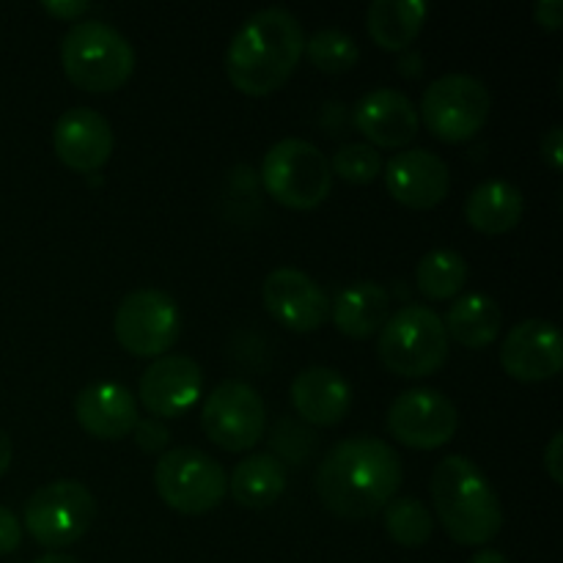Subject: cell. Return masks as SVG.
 <instances>
[{"instance_id": "21", "label": "cell", "mask_w": 563, "mask_h": 563, "mask_svg": "<svg viewBox=\"0 0 563 563\" xmlns=\"http://www.w3.org/2000/svg\"><path fill=\"white\" fill-rule=\"evenodd\" d=\"M330 317L339 333L350 339H372L374 333L385 328L390 317V295L385 286L374 280H357L339 291L335 302L330 306Z\"/></svg>"}, {"instance_id": "17", "label": "cell", "mask_w": 563, "mask_h": 563, "mask_svg": "<svg viewBox=\"0 0 563 563\" xmlns=\"http://www.w3.org/2000/svg\"><path fill=\"white\" fill-rule=\"evenodd\" d=\"M115 146L113 126L99 110L69 108L53 126V148L60 163L80 174H93L110 159Z\"/></svg>"}, {"instance_id": "29", "label": "cell", "mask_w": 563, "mask_h": 563, "mask_svg": "<svg viewBox=\"0 0 563 563\" xmlns=\"http://www.w3.org/2000/svg\"><path fill=\"white\" fill-rule=\"evenodd\" d=\"M383 154L368 143H346L333 154L330 170L350 185H372L383 174Z\"/></svg>"}, {"instance_id": "30", "label": "cell", "mask_w": 563, "mask_h": 563, "mask_svg": "<svg viewBox=\"0 0 563 563\" xmlns=\"http://www.w3.org/2000/svg\"><path fill=\"white\" fill-rule=\"evenodd\" d=\"M132 434H135L137 449L146 451V454H157V451H163L170 440L168 427H165L159 418H141V421L135 423V429H132Z\"/></svg>"}, {"instance_id": "18", "label": "cell", "mask_w": 563, "mask_h": 563, "mask_svg": "<svg viewBox=\"0 0 563 563\" xmlns=\"http://www.w3.org/2000/svg\"><path fill=\"white\" fill-rule=\"evenodd\" d=\"M355 126L374 146L405 148L418 135V110L405 91L372 88L355 104Z\"/></svg>"}, {"instance_id": "4", "label": "cell", "mask_w": 563, "mask_h": 563, "mask_svg": "<svg viewBox=\"0 0 563 563\" xmlns=\"http://www.w3.org/2000/svg\"><path fill=\"white\" fill-rule=\"evenodd\" d=\"M60 64L77 88L108 93L124 86L135 71L130 38L102 20H77L60 42Z\"/></svg>"}, {"instance_id": "24", "label": "cell", "mask_w": 563, "mask_h": 563, "mask_svg": "<svg viewBox=\"0 0 563 563\" xmlns=\"http://www.w3.org/2000/svg\"><path fill=\"white\" fill-rule=\"evenodd\" d=\"M443 328L449 339L467 350H484L493 344L504 328V313L495 297L489 295H465L454 300L443 319Z\"/></svg>"}, {"instance_id": "3", "label": "cell", "mask_w": 563, "mask_h": 563, "mask_svg": "<svg viewBox=\"0 0 563 563\" xmlns=\"http://www.w3.org/2000/svg\"><path fill=\"white\" fill-rule=\"evenodd\" d=\"M434 515L456 544L484 548L504 528V509L482 467L462 454L440 460L432 471Z\"/></svg>"}, {"instance_id": "6", "label": "cell", "mask_w": 563, "mask_h": 563, "mask_svg": "<svg viewBox=\"0 0 563 563\" xmlns=\"http://www.w3.org/2000/svg\"><path fill=\"white\" fill-rule=\"evenodd\" d=\"M264 190L289 209L319 207L330 196L333 170L322 148L302 137H284L262 159Z\"/></svg>"}, {"instance_id": "11", "label": "cell", "mask_w": 563, "mask_h": 563, "mask_svg": "<svg viewBox=\"0 0 563 563\" xmlns=\"http://www.w3.org/2000/svg\"><path fill=\"white\" fill-rule=\"evenodd\" d=\"M201 427L218 449L242 454L264 438L267 410L253 385L242 379H225L203 401Z\"/></svg>"}, {"instance_id": "16", "label": "cell", "mask_w": 563, "mask_h": 563, "mask_svg": "<svg viewBox=\"0 0 563 563\" xmlns=\"http://www.w3.org/2000/svg\"><path fill=\"white\" fill-rule=\"evenodd\" d=\"M383 179L390 198L401 207L432 209L449 198L451 170L443 157L429 148H405L383 165Z\"/></svg>"}, {"instance_id": "34", "label": "cell", "mask_w": 563, "mask_h": 563, "mask_svg": "<svg viewBox=\"0 0 563 563\" xmlns=\"http://www.w3.org/2000/svg\"><path fill=\"white\" fill-rule=\"evenodd\" d=\"M533 16H537L539 25L548 27V31H559L563 25V3L561 0H537Z\"/></svg>"}, {"instance_id": "36", "label": "cell", "mask_w": 563, "mask_h": 563, "mask_svg": "<svg viewBox=\"0 0 563 563\" xmlns=\"http://www.w3.org/2000/svg\"><path fill=\"white\" fill-rule=\"evenodd\" d=\"M11 456H14V445H11L9 434H5L3 429H0V478H3L5 471H9Z\"/></svg>"}, {"instance_id": "28", "label": "cell", "mask_w": 563, "mask_h": 563, "mask_svg": "<svg viewBox=\"0 0 563 563\" xmlns=\"http://www.w3.org/2000/svg\"><path fill=\"white\" fill-rule=\"evenodd\" d=\"M306 53L317 69L328 71V75H341L350 71L361 58V47L355 38L341 27H319L311 38L306 42Z\"/></svg>"}, {"instance_id": "8", "label": "cell", "mask_w": 563, "mask_h": 563, "mask_svg": "<svg viewBox=\"0 0 563 563\" xmlns=\"http://www.w3.org/2000/svg\"><path fill=\"white\" fill-rule=\"evenodd\" d=\"M22 520H25V531L42 548H69L80 542L97 520V498L86 484L75 478H58L38 487L27 498Z\"/></svg>"}, {"instance_id": "10", "label": "cell", "mask_w": 563, "mask_h": 563, "mask_svg": "<svg viewBox=\"0 0 563 563\" xmlns=\"http://www.w3.org/2000/svg\"><path fill=\"white\" fill-rule=\"evenodd\" d=\"M119 344L135 357H163L181 335V311L163 289H135L119 302L113 319Z\"/></svg>"}, {"instance_id": "5", "label": "cell", "mask_w": 563, "mask_h": 563, "mask_svg": "<svg viewBox=\"0 0 563 563\" xmlns=\"http://www.w3.org/2000/svg\"><path fill=\"white\" fill-rule=\"evenodd\" d=\"M379 361L399 377L421 379L440 372L449 361L451 339L443 319L427 306H405L394 311L379 330Z\"/></svg>"}, {"instance_id": "19", "label": "cell", "mask_w": 563, "mask_h": 563, "mask_svg": "<svg viewBox=\"0 0 563 563\" xmlns=\"http://www.w3.org/2000/svg\"><path fill=\"white\" fill-rule=\"evenodd\" d=\"M75 418L91 438L121 440L141 421L137 399L119 383H93L75 399Z\"/></svg>"}, {"instance_id": "20", "label": "cell", "mask_w": 563, "mask_h": 563, "mask_svg": "<svg viewBox=\"0 0 563 563\" xmlns=\"http://www.w3.org/2000/svg\"><path fill=\"white\" fill-rule=\"evenodd\" d=\"M291 405L313 427H335L352 407V388L335 368L311 366L291 383Z\"/></svg>"}, {"instance_id": "12", "label": "cell", "mask_w": 563, "mask_h": 563, "mask_svg": "<svg viewBox=\"0 0 563 563\" xmlns=\"http://www.w3.org/2000/svg\"><path fill=\"white\" fill-rule=\"evenodd\" d=\"M388 432L401 445L416 451H434L451 443L460 427L454 401L434 388L401 390L388 407Z\"/></svg>"}, {"instance_id": "37", "label": "cell", "mask_w": 563, "mask_h": 563, "mask_svg": "<svg viewBox=\"0 0 563 563\" xmlns=\"http://www.w3.org/2000/svg\"><path fill=\"white\" fill-rule=\"evenodd\" d=\"M467 563H511L509 559H506V555L504 553H498V550H478V553L476 555H473V559L471 561H467Z\"/></svg>"}, {"instance_id": "35", "label": "cell", "mask_w": 563, "mask_h": 563, "mask_svg": "<svg viewBox=\"0 0 563 563\" xmlns=\"http://www.w3.org/2000/svg\"><path fill=\"white\" fill-rule=\"evenodd\" d=\"M561 445H563V432H555L553 438H550V445H548V449H544V465H548L550 478H553L555 484L563 482V471H561Z\"/></svg>"}, {"instance_id": "7", "label": "cell", "mask_w": 563, "mask_h": 563, "mask_svg": "<svg viewBox=\"0 0 563 563\" xmlns=\"http://www.w3.org/2000/svg\"><path fill=\"white\" fill-rule=\"evenodd\" d=\"M154 487L163 504L179 515L198 517L218 509L229 493L223 465L201 449H168L154 467Z\"/></svg>"}, {"instance_id": "38", "label": "cell", "mask_w": 563, "mask_h": 563, "mask_svg": "<svg viewBox=\"0 0 563 563\" xmlns=\"http://www.w3.org/2000/svg\"><path fill=\"white\" fill-rule=\"evenodd\" d=\"M33 563H80L75 555H66V553H44L42 559H36Z\"/></svg>"}, {"instance_id": "9", "label": "cell", "mask_w": 563, "mask_h": 563, "mask_svg": "<svg viewBox=\"0 0 563 563\" xmlns=\"http://www.w3.org/2000/svg\"><path fill=\"white\" fill-rule=\"evenodd\" d=\"M489 110H493L489 88L478 77L454 71L432 80V86L423 91L418 119L438 141L462 143L484 130Z\"/></svg>"}, {"instance_id": "25", "label": "cell", "mask_w": 563, "mask_h": 563, "mask_svg": "<svg viewBox=\"0 0 563 563\" xmlns=\"http://www.w3.org/2000/svg\"><path fill=\"white\" fill-rule=\"evenodd\" d=\"M229 489L242 509H267L284 495L286 467L273 454H253L236 462Z\"/></svg>"}, {"instance_id": "14", "label": "cell", "mask_w": 563, "mask_h": 563, "mask_svg": "<svg viewBox=\"0 0 563 563\" xmlns=\"http://www.w3.org/2000/svg\"><path fill=\"white\" fill-rule=\"evenodd\" d=\"M203 394V372L190 355L154 357L137 385V399L154 418H181Z\"/></svg>"}, {"instance_id": "33", "label": "cell", "mask_w": 563, "mask_h": 563, "mask_svg": "<svg viewBox=\"0 0 563 563\" xmlns=\"http://www.w3.org/2000/svg\"><path fill=\"white\" fill-rule=\"evenodd\" d=\"M542 157L548 159L550 168L561 170L563 165V126L561 124L550 126L548 135L542 137Z\"/></svg>"}, {"instance_id": "1", "label": "cell", "mask_w": 563, "mask_h": 563, "mask_svg": "<svg viewBox=\"0 0 563 563\" xmlns=\"http://www.w3.org/2000/svg\"><path fill=\"white\" fill-rule=\"evenodd\" d=\"M405 482V465L394 445L372 434L339 440L317 471L324 509L344 520H366L383 511Z\"/></svg>"}, {"instance_id": "23", "label": "cell", "mask_w": 563, "mask_h": 563, "mask_svg": "<svg viewBox=\"0 0 563 563\" xmlns=\"http://www.w3.org/2000/svg\"><path fill=\"white\" fill-rule=\"evenodd\" d=\"M427 14L429 5L423 0H374L366 11L368 36L377 47L399 53L416 42Z\"/></svg>"}, {"instance_id": "32", "label": "cell", "mask_w": 563, "mask_h": 563, "mask_svg": "<svg viewBox=\"0 0 563 563\" xmlns=\"http://www.w3.org/2000/svg\"><path fill=\"white\" fill-rule=\"evenodd\" d=\"M42 5L47 14L58 16V20H69V22L80 20V16L91 9L88 0H44Z\"/></svg>"}, {"instance_id": "22", "label": "cell", "mask_w": 563, "mask_h": 563, "mask_svg": "<svg viewBox=\"0 0 563 563\" xmlns=\"http://www.w3.org/2000/svg\"><path fill=\"white\" fill-rule=\"evenodd\" d=\"M526 212V198L517 185L506 179H487L467 196L465 218L476 231L487 236L515 229Z\"/></svg>"}, {"instance_id": "2", "label": "cell", "mask_w": 563, "mask_h": 563, "mask_svg": "<svg viewBox=\"0 0 563 563\" xmlns=\"http://www.w3.org/2000/svg\"><path fill=\"white\" fill-rule=\"evenodd\" d=\"M306 53V33L289 9L269 5L247 16L231 36L225 75L245 97L278 91Z\"/></svg>"}, {"instance_id": "13", "label": "cell", "mask_w": 563, "mask_h": 563, "mask_svg": "<svg viewBox=\"0 0 563 563\" xmlns=\"http://www.w3.org/2000/svg\"><path fill=\"white\" fill-rule=\"evenodd\" d=\"M262 300L269 317L295 333H313L330 319V300L322 286L295 267H278L264 278Z\"/></svg>"}, {"instance_id": "15", "label": "cell", "mask_w": 563, "mask_h": 563, "mask_svg": "<svg viewBox=\"0 0 563 563\" xmlns=\"http://www.w3.org/2000/svg\"><path fill=\"white\" fill-rule=\"evenodd\" d=\"M500 366L520 383H542L555 377L563 368L559 324L548 319H526L515 324L500 344Z\"/></svg>"}, {"instance_id": "31", "label": "cell", "mask_w": 563, "mask_h": 563, "mask_svg": "<svg viewBox=\"0 0 563 563\" xmlns=\"http://www.w3.org/2000/svg\"><path fill=\"white\" fill-rule=\"evenodd\" d=\"M22 542V526L16 515L5 506H0V555H9L20 548Z\"/></svg>"}, {"instance_id": "26", "label": "cell", "mask_w": 563, "mask_h": 563, "mask_svg": "<svg viewBox=\"0 0 563 563\" xmlns=\"http://www.w3.org/2000/svg\"><path fill=\"white\" fill-rule=\"evenodd\" d=\"M467 278H471L467 258L451 247L429 251L416 267V286L429 300H451L465 289Z\"/></svg>"}, {"instance_id": "27", "label": "cell", "mask_w": 563, "mask_h": 563, "mask_svg": "<svg viewBox=\"0 0 563 563\" xmlns=\"http://www.w3.org/2000/svg\"><path fill=\"white\" fill-rule=\"evenodd\" d=\"M385 531L399 548H423L434 533V517L418 498H394L383 509Z\"/></svg>"}]
</instances>
